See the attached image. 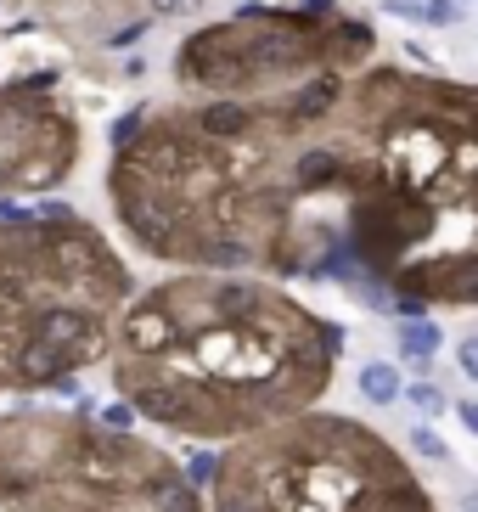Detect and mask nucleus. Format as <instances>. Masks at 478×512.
<instances>
[{
  "label": "nucleus",
  "mask_w": 478,
  "mask_h": 512,
  "mask_svg": "<svg viewBox=\"0 0 478 512\" xmlns=\"http://www.w3.org/2000/svg\"><path fill=\"white\" fill-rule=\"evenodd\" d=\"M130 422H135V411H130V406H107V411H102V428H113V434H124Z\"/></svg>",
  "instance_id": "12"
},
{
  "label": "nucleus",
  "mask_w": 478,
  "mask_h": 512,
  "mask_svg": "<svg viewBox=\"0 0 478 512\" xmlns=\"http://www.w3.org/2000/svg\"><path fill=\"white\" fill-rule=\"evenodd\" d=\"M462 0H422V23H434V29H456L462 23Z\"/></svg>",
  "instance_id": "9"
},
{
  "label": "nucleus",
  "mask_w": 478,
  "mask_h": 512,
  "mask_svg": "<svg viewBox=\"0 0 478 512\" xmlns=\"http://www.w3.org/2000/svg\"><path fill=\"white\" fill-rule=\"evenodd\" d=\"M462 512H478V496H462Z\"/></svg>",
  "instance_id": "17"
},
{
  "label": "nucleus",
  "mask_w": 478,
  "mask_h": 512,
  "mask_svg": "<svg viewBox=\"0 0 478 512\" xmlns=\"http://www.w3.org/2000/svg\"><path fill=\"white\" fill-rule=\"evenodd\" d=\"M0 501L29 512H203L192 479L79 417H0Z\"/></svg>",
  "instance_id": "3"
},
{
  "label": "nucleus",
  "mask_w": 478,
  "mask_h": 512,
  "mask_svg": "<svg viewBox=\"0 0 478 512\" xmlns=\"http://www.w3.org/2000/svg\"><path fill=\"white\" fill-rule=\"evenodd\" d=\"M394 17H405V23H422V0H383Z\"/></svg>",
  "instance_id": "14"
},
{
  "label": "nucleus",
  "mask_w": 478,
  "mask_h": 512,
  "mask_svg": "<svg viewBox=\"0 0 478 512\" xmlns=\"http://www.w3.org/2000/svg\"><path fill=\"white\" fill-rule=\"evenodd\" d=\"M456 417L467 422V434H478V400H462V406H456Z\"/></svg>",
  "instance_id": "15"
},
{
  "label": "nucleus",
  "mask_w": 478,
  "mask_h": 512,
  "mask_svg": "<svg viewBox=\"0 0 478 512\" xmlns=\"http://www.w3.org/2000/svg\"><path fill=\"white\" fill-rule=\"evenodd\" d=\"M192 479H197V484L214 479V456H197V462H192Z\"/></svg>",
  "instance_id": "16"
},
{
  "label": "nucleus",
  "mask_w": 478,
  "mask_h": 512,
  "mask_svg": "<svg viewBox=\"0 0 478 512\" xmlns=\"http://www.w3.org/2000/svg\"><path fill=\"white\" fill-rule=\"evenodd\" d=\"M169 338L141 361H119L124 406L164 428H237L276 417L304 389H321L338 332L287 310L270 287L242 276H180L152 287Z\"/></svg>",
  "instance_id": "1"
},
{
  "label": "nucleus",
  "mask_w": 478,
  "mask_h": 512,
  "mask_svg": "<svg viewBox=\"0 0 478 512\" xmlns=\"http://www.w3.org/2000/svg\"><path fill=\"white\" fill-rule=\"evenodd\" d=\"M456 361H462V372L478 383V338H462V349H456Z\"/></svg>",
  "instance_id": "13"
},
{
  "label": "nucleus",
  "mask_w": 478,
  "mask_h": 512,
  "mask_svg": "<svg viewBox=\"0 0 478 512\" xmlns=\"http://www.w3.org/2000/svg\"><path fill=\"white\" fill-rule=\"evenodd\" d=\"M411 445H417V451H422V456H428V462H445V456H450V451H445V445H439V439H434V434H428V428H411Z\"/></svg>",
  "instance_id": "10"
},
{
  "label": "nucleus",
  "mask_w": 478,
  "mask_h": 512,
  "mask_svg": "<svg viewBox=\"0 0 478 512\" xmlns=\"http://www.w3.org/2000/svg\"><path fill=\"white\" fill-rule=\"evenodd\" d=\"M332 0H304L299 12L282 6H242L225 23L197 29L175 51V85L186 96H265L287 91L327 62Z\"/></svg>",
  "instance_id": "4"
},
{
  "label": "nucleus",
  "mask_w": 478,
  "mask_h": 512,
  "mask_svg": "<svg viewBox=\"0 0 478 512\" xmlns=\"http://www.w3.org/2000/svg\"><path fill=\"white\" fill-rule=\"evenodd\" d=\"M360 394L372 400V406H394L400 400V372L389 361H366L360 366Z\"/></svg>",
  "instance_id": "7"
},
{
  "label": "nucleus",
  "mask_w": 478,
  "mask_h": 512,
  "mask_svg": "<svg viewBox=\"0 0 478 512\" xmlns=\"http://www.w3.org/2000/svg\"><path fill=\"white\" fill-rule=\"evenodd\" d=\"M130 271L68 209L0 220V389H57L107 355Z\"/></svg>",
  "instance_id": "2"
},
{
  "label": "nucleus",
  "mask_w": 478,
  "mask_h": 512,
  "mask_svg": "<svg viewBox=\"0 0 478 512\" xmlns=\"http://www.w3.org/2000/svg\"><path fill=\"white\" fill-rule=\"evenodd\" d=\"M85 152V124L51 68L0 79V209L68 186Z\"/></svg>",
  "instance_id": "5"
},
{
  "label": "nucleus",
  "mask_w": 478,
  "mask_h": 512,
  "mask_svg": "<svg viewBox=\"0 0 478 512\" xmlns=\"http://www.w3.org/2000/svg\"><path fill=\"white\" fill-rule=\"evenodd\" d=\"M394 338H400V349H405V361L417 366V372H428V361H434V349H439V327H428V321H400L394 327Z\"/></svg>",
  "instance_id": "6"
},
{
  "label": "nucleus",
  "mask_w": 478,
  "mask_h": 512,
  "mask_svg": "<svg viewBox=\"0 0 478 512\" xmlns=\"http://www.w3.org/2000/svg\"><path fill=\"white\" fill-rule=\"evenodd\" d=\"M405 406H411V411H422V417H439V411H445L450 400L434 389V383H411V389H405Z\"/></svg>",
  "instance_id": "8"
},
{
  "label": "nucleus",
  "mask_w": 478,
  "mask_h": 512,
  "mask_svg": "<svg viewBox=\"0 0 478 512\" xmlns=\"http://www.w3.org/2000/svg\"><path fill=\"white\" fill-rule=\"evenodd\" d=\"M192 6H197V0H147V12H152V17H186Z\"/></svg>",
  "instance_id": "11"
}]
</instances>
